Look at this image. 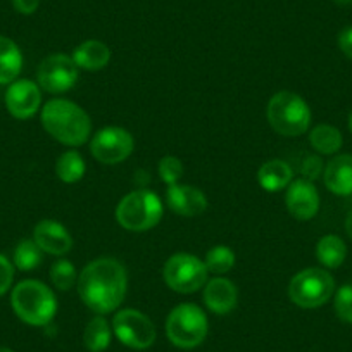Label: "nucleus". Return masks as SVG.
Listing matches in <instances>:
<instances>
[{
	"mask_svg": "<svg viewBox=\"0 0 352 352\" xmlns=\"http://www.w3.org/2000/svg\"><path fill=\"white\" fill-rule=\"evenodd\" d=\"M128 289L126 268L113 257H99L88 263L78 276V294L88 309L97 314L116 311Z\"/></svg>",
	"mask_w": 352,
	"mask_h": 352,
	"instance_id": "nucleus-1",
	"label": "nucleus"
},
{
	"mask_svg": "<svg viewBox=\"0 0 352 352\" xmlns=\"http://www.w3.org/2000/svg\"><path fill=\"white\" fill-rule=\"evenodd\" d=\"M42 124L47 133L69 147H80L92 133L87 111L66 99H52L43 106Z\"/></svg>",
	"mask_w": 352,
	"mask_h": 352,
	"instance_id": "nucleus-2",
	"label": "nucleus"
},
{
	"mask_svg": "<svg viewBox=\"0 0 352 352\" xmlns=\"http://www.w3.org/2000/svg\"><path fill=\"white\" fill-rule=\"evenodd\" d=\"M11 306L16 316L32 327H47L57 313L52 290L38 280H23L12 289Z\"/></svg>",
	"mask_w": 352,
	"mask_h": 352,
	"instance_id": "nucleus-3",
	"label": "nucleus"
},
{
	"mask_svg": "<svg viewBox=\"0 0 352 352\" xmlns=\"http://www.w3.org/2000/svg\"><path fill=\"white\" fill-rule=\"evenodd\" d=\"M268 123L282 137H299L311 126V109L297 94L282 90L270 99L266 107Z\"/></svg>",
	"mask_w": 352,
	"mask_h": 352,
	"instance_id": "nucleus-4",
	"label": "nucleus"
},
{
	"mask_svg": "<svg viewBox=\"0 0 352 352\" xmlns=\"http://www.w3.org/2000/svg\"><path fill=\"white\" fill-rule=\"evenodd\" d=\"M162 202L151 190H135L124 195L116 208V221L128 232H147L162 219Z\"/></svg>",
	"mask_w": 352,
	"mask_h": 352,
	"instance_id": "nucleus-5",
	"label": "nucleus"
},
{
	"mask_svg": "<svg viewBox=\"0 0 352 352\" xmlns=\"http://www.w3.org/2000/svg\"><path fill=\"white\" fill-rule=\"evenodd\" d=\"M208 316L199 306L190 302L173 307L166 320V335L173 345L180 349H194L208 337Z\"/></svg>",
	"mask_w": 352,
	"mask_h": 352,
	"instance_id": "nucleus-6",
	"label": "nucleus"
},
{
	"mask_svg": "<svg viewBox=\"0 0 352 352\" xmlns=\"http://www.w3.org/2000/svg\"><path fill=\"white\" fill-rule=\"evenodd\" d=\"M335 294V280L321 268H307L297 273L289 283V297L302 309H314L330 300Z\"/></svg>",
	"mask_w": 352,
	"mask_h": 352,
	"instance_id": "nucleus-7",
	"label": "nucleus"
},
{
	"mask_svg": "<svg viewBox=\"0 0 352 352\" xmlns=\"http://www.w3.org/2000/svg\"><path fill=\"white\" fill-rule=\"evenodd\" d=\"M208 275L204 261L187 252L173 254L162 268L166 285L178 294H194L201 290L208 283Z\"/></svg>",
	"mask_w": 352,
	"mask_h": 352,
	"instance_id": "nucleus-8",
	"label": "nucleus"
},
{
	"mask_svg": "<svg viewBox=\"0 0 352 352\" xmlns=\"http://www.w3.org/2000/svg\"><path fill=\"white\" fill-rule=\"evenodd\" d=\"M113 331L121 344L135 351L148 349L157 337L151 318L138 309L118 311L113 320Z\"/></svg>",
	"mask_w": 352,
	"mask_h": 352,
	"instance_id": "nucleus-9",
	"label": "nucleus"
},
{
	"mask_svg": "<svg viewBox=\"0 0 352 352\" xmlns=\"http://www.w3.org/2000/svg\"><path fill=\"white\" fill-rule=\"evenodd\" d=\"M80 67L66 54H52L40 63L36 69L38 87L49 94H64L76 85Z\"/></svg>",
	"mask_w": 352,
	"mask_h": 352,
	"instance_id": "nucleus-10",
	"label": "nucleus"
},
{
	"mask_svg": "<svg viewBox=\"0 0 352 352\" xmlns=\"http://www.w3.org/2000/svg\"><path fill=\"white\" fill-rule=\"evenodd\" d=\"M135 148V140L121 126H107L97 131L90 142V152L102 164H120L126 161Z\"/></svg>",
	"mask_w": 352,
	"mask_h": 352,
	"instance_id": "nucleus-11",
	"label": "nucleus"
},
{
	"mask_svg": "<svg viewBox=\"0 0 352 352\" xmlns=\"http://www.w3.org/2000/svg\"><path fill=\"white\" fill-rule=\"evenodd\" d=\"M42 104L38 83L32 80H16L6 92V107L16 120H30L35 116Z\"/></svg>",
	"mask_w": 352,
	"mask_h": 352,
	"instance_id": "nucleus-12",
	"label": "nucleus"
},
{
	"mask_svg": "<svg viewBox=\"0 0 352 352\" xmlns=\"http://www.w3.org/2000/svg\"><path fill=\"white\" fill-rule=\"evenodd\" d=\"M287 211L299 221H309L320 211V194L313 182L297 178L287 187Z\"/></svg>",
	"mask_w": 352,
	"mask_h": 352,
	"instance_id": "nucleus-13",
	"label": "nucleus"
},
{
	"mask_svg": "<svg viewBox=\"0 0 352 352\" xmlns=\"http://www.w3.org/2000/svg\"><path fill=\"white\" fill-rule=\"evenodd\" d=\"M166 202L175 214L184 218H195L208 209L206 194L192 185H169L166 190Z\"/></svg>",
	"mask_w": 352,
	"mask_h": 352,
	"instance_id": "nucleus-14",
	"label": "nucleus"
},
{
	"mask_svg": "<svg viewBox=\"0 0 352 352\" xmlns=\"http://www.w3.org/2000/svg\"><path fill=\"white\" fill-rule=\"evenodd\" d=\"M33 240L43 252L52 256H64L73 247L69 232L54 219H42L33 230Z\"/></svg>",
	"mask_w": 352,
	"mask_h": 352,
	"instance_id": "nucleus-15",
	"label": "nucleus"
},
{
	"mask_svg": "<svg viewBox=\"0 0 352 352\" xmlns=\"http://www.w3.org/2000/svg\"><path fill=\"white\" fill-rule=\"evenodd\" d=\"M204 304L214 314H228L235 309L239 290L235 283L223 276L209 280L204 287Z\"/></svg>",
	"mask_w": 352,
	"mask_h": 352,
	"instance_id": "nucleus-16",
	"label": "nucleus"
},
{
	"mask_svg": "<svg viewBox=\"0 0 352 352\" xmlns=\"http://www.w3.org/2000/svg\"><path fill=\"white\" fill-rule=\"evenodd\" d=\"M324 187L335 195H351L352 194V155L340 154L335 155L331 161L327 162L323 169Z\"/></svg>",
	"mask_w": 352,
	"mask_h": 352,
	"instance_id": "nucleus-17",
	"label": "nucleus"
},
{
	"mask_svg": "<svg viewBox=\"0 0 352 352\" xmlns=\"http://www.w3.org/2000/svg\"><path fill=\"white\" fill-rule=\"evenodd\" d=\"M71 57L80 69L100 71L109 64L111 49L100 40H87L74 49Z\"/></svg>",
	"mask_w": 352,
	"mask_h": 352,
	"instance_id": "nucleus-18",
	"label": "nucleus"
},
{
	"mask_svg": "<svg viewBox=\"0 0 352 352\" xmlns=\"http://www.w3.org/2000/svg\"><path fill=\"white\" fill-rule=\"evenodd\" d=\"M294 171L290 164L282 159L266 161L257 171V182L266 192H280L292 184Z\"/></svg>",
	"mask_w": 352,
	"mask_h": 352,
	"instance_id": "nucleus-19",
	"label": "nucleus"
},
{
	"mask_svg": "<svg viewBox=\"0 0 352 352\" xmlns=\"http://www.w3.org/2000/svg\"><path fill=\"white\" fill-rule=\"evenodd\" d=\"M23 69V54L8 36L0 35V85H11Z\"/></svg>",
	"mask_w": 352,
	"mask_h": 352,
	"instance_id": "nucleus-20",
	"label": "nucleus"
},
{
	"mask_svg": "<svg viewBox=\"0 0 352 352\" xmlns=\"http://www.w3.org/2000/svg\"><path fill=\"white\" fill-rule=\"evenodd\" d=\"M347 256V247L345 242L337 235L321 236L316 245V257L324 268L335 270L342 266Z\"/></svg>",
	"mask_w": 352,
	"mask_h": 352,
	"instance_id": "nucleus-21",
	"label": "nucleus"
},
{
	"mask_svg": "<svg viewBox=\"0 0 352 352\" xmlns=\"http://www.w3.org/2000/svg\"><path fill=\"white\" fill-rule=\"evenodd\" d=\"M111 337H113V331H111L109 321L102 314H99L88 321L85 328V347L90 352H104L111 345Z\"/></svg>",
	"mask_w": 352,
	"mask_h": 352,
	"instance_id": "nucleus-22",
	"label": "nucleus"
},
{
	"mask_svg": "<svg viewBox=\"0 0 352 352\" xmlns=\"http://www.w3.org/2000/svg\"><path fill=\"white\" fill-rule=\"evenodd\" d=\"M309 144L320 154L331 155L340 151L344 138L340 131L331 124H318L309 131Z\"/></svg>",
	"mask_w": 352,
	"mask_h": 352,
	"instance_id": "nucleus-23",
	"label": "nucleus"
},
{
	"mask_svg": "<svg viewBox=\"0 0 352 352\" xmlns=\"http://www.w3.org/2000/svg\"><path fill=\"white\" fill-rule=\"evenodd\" d=\"M87 164L78 151H66L56 162V175L64 184H76L85 176Z\"/></svg>",
	"mask_w": 352,
	"mask_h": 352,
	"instance_id": "nucleus-24",
	"label": "nucleus"
},
{
	"mask_svg": "<svg viewBox=\"0 0 352 352\" xmlns=\"http://www.w3.org/2000/svg\"><path fill=\"white\" fill-rule=\"evenodd\" d=\"M14 266L21 272H32L38 268L43 259V250L36 245L35 240H21L14 249Z\"/></svg>",
	"mask_w": 352,
	"mask_h": 352,
	"instance_id": "nucleus-25",
	"label": "nucleus"
},
{
	"mask_svg": "<svg viewBox=\"0 0 352 352\" xmlns=\"http://www.w3.org/2000/svg\"><path fill=\"white\" fill-rule=\"evenodd\" d=\"M204 264L209 273L225 275L235 266V252L226 245H214L206 254Z\"/></svg>",
	"mask_w": 352,
	"mask_h": 352,
	"instance_id": "nucleus-26",
	"label": "nucleus"
},
{
	"mask_svg": "<svg viewBox=\"0 0 352 352\" xmlns=\"http://www.w3.org/2000/svg\"><path fill=\"white\" fill-rule=\"evenodd\" d=\"M50 282L57 290H69L78 283V273L74 264L67 259H57L50 268Z\"/></svg>",
	"mask_w": 352,
	"mask_h": 352,
	"instance_id": "nucleus-27",
	"label": "nucleus"
},
{
	"mask_svg": "<svg viewBox=\"0 0 352 352\" xmlns=\"http://www.w3.org/2000/svg\"><path fill=\"white\" fill-rule=\"evenodd\" d=\"M184 162L178 157H175V155H166V157H162L161 161H159V178H161V182H164L168 187L169 185L178 184L182 176H184Z\"/></svg>",
	"mask_w": 352,
	"mask_h": 352,
	"instance_id": "nucleus-28",
	"label": "nucleus"
},
{
	"mask_svg": "<svg viewBox=\"0 0 352 352\" xmlns=\"http://www.w3.org/2000/svg\"><path fill=\"white\" fill-rule=\"evenodd\" d=\"M335 313L338 320L352 324V285H342L335 292Z\"/></svg>",
	"mask_w": 352,
	"mask_h": 352,
	"instance_id": "nucleus-29",
	"label": "nucleus"
},
{
	"mask_svg": "<svg viewBox=\"0 0 352 352\" xmlns=\"http://www.w3.org/2000/svg\"><path fill=\"white\" fill-rule=\"evenodd\" d=\"M323 169H324L323 161H321V157H318V155L314 154L306 155V157L302 159V162H300V173H302V178H306V180L309 182L320 178V176L323 175Z\"/></svg>",
	"mask_w": 352,
	"mask_h": 352,
	"instance_id": "nucleus-30",
	"label": "nucleus"
},
{
	"mask_svg": "<svg viewBox=\"0 0 352 352\" xmlns=\"http://www.w3.org/2000/svg\"><path fill=\"white\" fill-rule=\"evenodd\" d=\"M14 282V266L6 256L0 254V297L4 296Z\"/></svg>",
	"mask_w": 352,
	"mask_h": 352,
	"instance_id": "nucleus-31",
	"label": "nucleus"
},
{
	"mask_svg": "<svg viewBox=\"0 0 352 352\" xmlns=\"http://www.w3.org/2000/svg\"><path fill=\"white\" fill-rule=\"evenodd\" d=\"M338 47L344 52V56L352 59V26L342 30L340 35H338Z\"/></svg>",
	"mask_w": 352,
	"mask_h": 352,
	"instance_id": "nucleus-32",
	"label": "nucleus"
},
{
	"mask_svg": "<svg viewBox=\"0 0 352 352\" xmlns=\"http://www.w3.org/2000/svg\"><path fill=\"white\" fill-rule=\"evenodd\" d=\"M12 6H14L19 14L30 16L38 9L40 0H12Z\"/></svg>",
	"mask_w": 352,
	"mask_h": 352,
	"instance_id": "nucleus-33",
	"label": "nucleus"
},
{
	"mask_svg": "<svg viewBox=\"0 0 352 352\" xmlns=\"http://www.w3.org/2000/svg\"><path fill=\"white\" fill-rule=\"evenodd\" d=\"M345 232H347V235L352 239V209L349 211L347 218H345Z\"/></svg>",
	"mask_w": 352,
	"mask_h": 352,
	"instance_id": "nucleus-34",
	"label": "nucleus"
},
{
	"mask_svg": "<svg viewBox=\"0 0 352 352\" xmlns=\"http://www.w3.org/2000/svg\"><path fill=\"white\" fill-rule=\"evenodd\" d=\"M335 4H340V6H349L352 4V0H333Z\"/></svg>",
	"mask_w": 352,
	"mask_h": 352,
	"instance_id": "nucleus-35",
	"label": "nucleus"
},
{
	"mask_svg": "<svg viewBox=\"0 0 352 352\" xmlns=\"http://www.w3.org/2000/svg\"><path fill=\"white\" fill-rule=\"evenodd\" d=\"M0 352H14V351H12V349H9V347H0Z\"/></svg>",
	"mask_w": 352,
	"mask_h": 352,
	"instance_id": "nucleus-36",
	"label": "nucleus"
},
{
	"mask_svg": "<svg viewBox=\"0 0 352 352\" xmlns=\"http://www.w3.org/2000/svg\"><path fill=\"white\" fill-rule=\"evenodd\" d=\"M349 130H351V133H352V113H351V116H349Z\"/></svg>",
	"mask_w": 352,
	"mask_h": 352,
	"instance_id": "nucleus-37",
	"label": "nucleus"
}]
</instances>
